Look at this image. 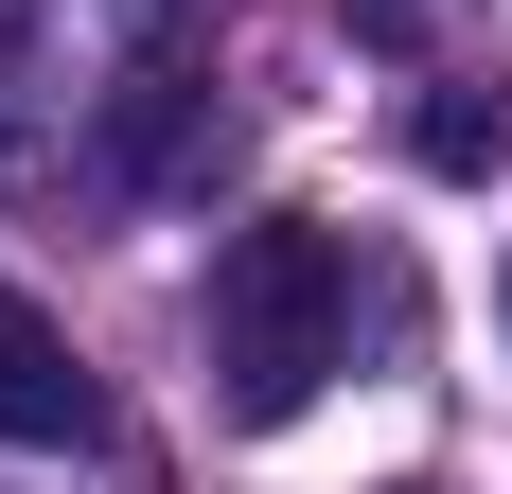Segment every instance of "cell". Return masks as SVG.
Returning <instances> with one entry per match:
<instances>
[{
    "instance_id": "cell-1",
    "label": "cell",
    "mask_w": 512,
    "mask_h": 494,
    "mask_svg": "<svg viewBox=\"0 0 512 494\" xmlns=\"http://www.w3.org/2000/svg\"><path fill=\"white\" fill-rule=\"evenodd\" d=\"M195 353H212V424L283 442L336 371H354V247L318 212H248L212 247V300H195Z\"/></svg>"
},
{
    "instance_id": "cell-2",
    "label": "cell",
    "mask_w": 512,
    "mask_h": 494,
    "mask_svg": "<svg viewBox=\"0 0 512 494\" xmlns=\"http://www.w3.org/2000/svg\"><path fill=\"white\" fill-rule=\"evenodd\" d=\"M0 442L18 459H89L106 442V389H89V353H71V318L36 283H0Z\"/></svg>"
},
{
    "instance_id": "cell-3",
    "label": "cell",
    "mask_w": 512,
    "mask_h": 494,
    "mask_svg": "<svg viewBox=\"0 0 512 494\" xmlns=\"http://www.w3.org/2000/svg\"><path fill=\"white\" fill-rule=\"evenodd\" d=\"M407 159H424V177H495V159H512V106L495 89H424L407 106Z\"/></svg>"
},
{
    "instance_id": "cell-4",
    "label": "cell",
    "mask_w": 512,
    "mask_h": 494,
    "mask_svg": "<svg viewBox=\"0 0 512 494\" xmlns=\"http://www.w3.org/2000/svg\"><path fill=\"white\" fill-rule=\"evenodd\" d=\"M495 318H512V283H495Z\"/></svg>"
},
{
    "instance_id": "cell-5",
    "label": "cell",
    "mask_w": 512,
    "mask_h": 494,
    "mask_svg": "<svg viewBox=\"0 0 512 494\" xmlns=\"http://www.w3.org/2000/svg\"><path fill=\"white\" fill-rule=\"evenodd\" d=\"M407 494H424V477H407Z\"/></svg>"
}]
</instances>
